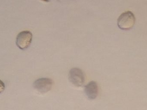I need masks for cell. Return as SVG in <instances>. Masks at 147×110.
<instances>
[{
  "instance_id": "obj_2",
  "label": "cell",
  "mask_w": 147,
  "mask_h": 110,
  "mask_svg": "<svg viewBox=\"0 0 147 110\" xmlns=\"http://www.w3.org/2000/svg\"><path fill=\"white\" fill-rule=\"evenodd\" d=\"M32 34L29 31H23L18 34L16 38V45L22 50L28 49L32 40Z\"/></svg>"
},
{
  "instance_id": "obj_1",
  "label": "cell",
  "mask_w": 147,
  "mask_h": 110,
  "mask_svg": "<svg viewBox=\"0 0 147 110\" xmlns=\"http://www.w3.org/2000/svg\"><path fill=\"white\" fill-rule=\"evenodd\" d=\"M135 22L134 14L131 11H127L123 13L118 17L117 26L122 30H129L134 26Z\"/></svg>"
},
{
  "instance_id": "obj_3",
  "label": "cell",
  "mask_w": 147,
  "mask_h": 110,
  "mask_svg": "<svg viewBox=\"0 0 147 110\" xmlns=\"http://www.w3.org/2000/svg\"><path fill=\"white\" fill-rule=\"evenodd\" d=\"M69 77L70 82L77 87L83 86L85 82V76L84 72L77 67L71 68L70 70Z\"/></svg>"
},
{
  "instance_id": "obj_5",
  "label": "cell",
  "mask_w": 147,
  "mask_h": 110,
  "mask_svg": "<svg viewBox=\"0 0 147 110\" xmlns=\"http://www.w3.org/2000/svg\"><path fill=\"white\" fill-rule=\"evenodd\" d=\"M84 92L87 97L90 100H94L97 97L98 93V86L96 82L92 81L85 86Z\"/></svg>"
},
{
  "instance_id": "obj_4",
  "label": "cell",
  "mask_w": 147,
  "mask_h": 110,
  "mask_svg": "<svg viewBox=\"0 0 147 110\" xmlns=\"http://www.w3.org/2000/svg\"><path fill=\"white\" fill-rule=\"evenodd\" d=\"M53 81L49 78H41L34 81L33 86L40 93H45L51 90L52 88Z\"/></svg>"
},
{
  "instance_id": "obj_6",
  "label": "cell",
  "mask_w": 147,
  "mask_h": 110,
  "mask_svg": "<svg viewBox=\"0 0 147 110\" xmlns=\"http://www.w3.org/2000/svg\"><path fill=\"white\" fill-rule=\"evenodd\" d=\"M5 86L4 83L0 80V93L4 91L5 90Z\"/></svg>"
}]
</instances>
